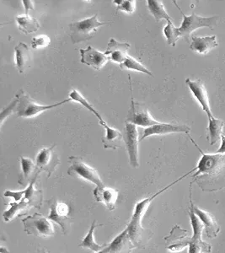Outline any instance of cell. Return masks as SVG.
<instances>
[{"mask_svg": "<svg viewBox=\"0 0 225 253\" xmlns=\"http://www.w3.org/2000/svg\"><path fill=\"white\" fill-rule=\"evenodd\" d=\"M93 194L95 200L103 204L107 210L110 211L115 210V204L118 199V190L113 189L106 186L96 187L93 191Z\"/></svg>", "mask_w": 225, "mask_h": 253, "instance_id": "19", "label": "cell"}, {"mask_svg": "<svg viewBox=\"0 0 225 253\" xmlns=\"http://www.w3.org/2000/svg\"><path fill=\"white\" fill-rule=\"evenodd\" d=\"M120 68L122 69H127V70H135L138 72L144 73L150 76H153V74L150 72L144 64H142L140 62L131 56H128L127 59L120 64Z\"/></svg>", "mask_w": 225, "mask_h": 253, "instance_id": "31", "label": "cell"}, {"mask_svg": "<svg viewBox=\"0 0 225 253\" xmlns=\"http://www.w3.org/2000/svg\"><path fill=\"white\" fill-rule=\"evenodd\" d=\"M9 206L10 208L9 210L5 211L3 214V219L5 222L11 221L12 219H15L16 216L20 215V213H24L26 211H28L30 208L33 207L31 203L25 200L11 203L9 204Z\"/></svg>", "mask_w": 225, "mask_h": 253, "instance_id": "28", "label": "cell"}, {"mask_svg": "<svg viewBox=\"0 0 225 253\" xmlns=\"http://www.w3.org/2000/svg\"><path fill=\"white\" fill-rule=\"evenodd\" d=\"M164 35L166 38L168 44H170V46H176V42L179 39L180 36L177 28L174 26L173 22H168L164 28Z\"/></svg>", "mask_w": 225, "mask_h": 253, "instance_id": "32", "label": "cell"}, {"mask_svg": "<svg viewBox=\"0 0 225 253\" xmlns=\"http://www.w3.org/2000/svg\"><path fill=\"white\" fill-rule=\"evenodd\" d=\"M148 8L150 14L153 15L157 22L165 20L168 22H172V19L168 15L165 6L162 1L159 0H147Z\"/></svg>", "mask_w": 225, "mask_h": 253, "instance_id": "27", "label": "cell"}, {"mask_svg": "<svg viewBox=\"0 0 225 253\" xmlns=\"http://www.w3.org/2000/svg\"><path fill=\"white\" fill-rule=\"evenodd\" d=\"M37 180V179H36ZM36 180L32 181V183L28 186V187L24 191L19 192H12V191H5L4 196L8 198H13L15 199V202H20L21 200L29 202L32 204L33 207L39 209L42 205V192L40 190H37L34 187Z\"/></svg>", "mask_w": 225, "mask_h": 253, "instance_id": "12", "label": "cell"}, {"mask_svg": "<svg viewBox=\"0 0 225 253\" xmlns=\"http://www.w3.org/2000/svg\"><path fill=\"white\" fill-rule=\"evenodd\" d=\"M190 139L192 141L195 146L197 148L202 154V157L200 159L195 170L196 172L192 175L193 178L198 177L200 175H204V176H215L220 175L225 168V154H206L200 149L198 145L196 144L192 138Z\"/></svg>", "mask_w": 225, "mask_h": 253, "instance_id": "2", "label": "cell"}, {"mask_svg": "<svg viewBox=\"0 0 225 253\" xmlns=\"http://www.w3.org/2000/svg\"><path fill=\"white\" fill-rule=\"evenodd\" d=\"M219 46L216 36L212 37H192L191 42H190V48L193 52H197L199 54H208V52L212 51Z\"/></svg>", "mask_w": 225, "mask_h": 253, "instance_id": "22", "label": "cell"}, {"mask_svg": "<svg viewBox=\"0 0 225 253\" xmlns=\"http://www.w3.org/2000/svg\"><path fill=\"white\" fill-rule=\"evenodd\" d=\"M225 124V122L219 118H208V139L211 145L216 144L222 138Z\"/></svg>", "mask_w": 225, "mask_h": 253, "instance_id": "24", "label": "cell"}, {"mask_svg": "<svg viewBox=\"0 0 225 253\" xmlns=\"http://www.w3.org/2000/svg\"><path fill=\"white\" fill-rule=\"evenodd\" d=\"M190 206L193 209L194 212L196 213V216L202 221V224L204 226L206 236H208V238H215L220 233V225L217 223L216 219L212 213H208L205 210H201V209L193 205V202L191 200V187L190 188Z\"/></svg>", "mask_w": 225, "mask_h": 253, "instance_id": "16", "label": "cell"}, {"mask_svg": "<svg viewBox=\"0 0 225 253\" xmlns=\"http://www.w3.org/2000/svg\"><path fill=\"white\" fill-rule=\"evenodd\" d=\"M81 63L91 67L96 70L103 69L109 62V58L105 52H101L92 46H88L86 49H80Z\"/></svg>", "mask_w": 225, "mask_h": 253, "instance_id": "15", "label": "cell"}, {"mask_svg": "<svg viewBox=\"0 0 225 253\" xmlns=\"http://www.w3.org/2000/svg\"><path fill=\"white\" fill-rule=\"evenodd\" d=\"M221 140H222V144H221V146H220V149L217 150V152L218 154H225V134H223L222 138H221Z\"/></svg>", "mask_w": 225, "mask_h": 253, "instance_id": "37", "label": "cell"}, {"mask_svg": "<svg viewBox=\"0 0 225 253\" xmlns=\"http://www.w3.org/2000/svg\"><path fill=\"white\" fill-rule=\"evenodd\" d=\"M69 96H70V99L71 101L81 104L83 107L88 109V111H90L91 113H93L98 119L99 124H100L101 126H103L106 124V122L104 121V119L102 118L101 114L95 109V107H93L92 105L89 101H87L86 99L83 95H81L80 93L78 92L77 89H73L72 91L70 93Z\"/></svg>", "mask_w": 225, "mask_h": 253, "instance_id": "30", "label": "cell"}, {"mask_svg": "<svg viewBox=\"0 0 225 253\" xmlns=\"http://www.w3.org/2000/svg\"><path fill=\"white\" fill-rule=\"evenodd\" d=\"M122 135H123V142L129 156V163L131 167L133 168H139V142L140 141L139 140L140 138H139L138 126L134 124L126 123Z\"/></svg>", "mask_w": 225, "mask_h": 253, "instance_id": "9", "label": "cell"}, {"mask_svg": "<svg viewBox=\"0 0 225 253\" xmlns=\"http://www.w3.org/2000/svg\"><path fill=\"white\" fill-rule=\"evenodd\" d=\"M102 126L106 131V134L102 138V144L105 149L116 150L121 147V144L123 142L122 133L118 129L107 125V123Z\"/></svg>", "mask_w": 225, "mask_h": 253, "instance_id": "23", "label": "cell"}, {"mask_svg": "<svg viewBox=\"0 0 225 253\" xmlns=\"http://www.w3.org/2000/svg\"><path fill=\"white\" fill-rule=\"evenodd\" d=\"M16 23L20 32L25 34H31L38 32L40 28V23L36 18L28 15H19L16 17Z\"/></svg>", "mask_w": 225, "mask_h": 253, "instance_id": "26", "label": "cell"}, {"mask_svg": "<svg viewBox=\"0 0 225 253\" xmlns=\"http://www.w3.org/2000/svg\"><path fill=\"white\" fill-rule=\"evenodd\" d=\"M51 43L50 38L46 35H40L32 38V47L33 49L44 48L48 46Z\"/></svg>", "mask_w": 225, "mask_h": 253, "instance_id": "34", "label": "cell"}, {"mask_svg": "<svg viewBox=\"0 0 225 253\" xmlns=\"http://www.w3.org/2000/svg\"><path fill=\"white\" fill-rule=\"evenodd\" d=\"M186 84L189 87L190 92L192 93L195 99L198 101L203 112H205L208 118H214V115L211 111L208 91L206 89L204 84L201 81H191L190 79H187Z\"/></svg>", "mask_w": 225, "mask_h": 253, "instance_id": "14", "label": "cell"}, {"mask_svg": "<svg viewBox=\"0 0 225 253\" xmlns=\"http://www.w3.org/2000/svg\"><path fill=\"white\" fill-rule=\"evenodd\" d=\"M176 7L179 9L183 16L182 26L177 28L180 38H183L187 42H189L190 39V35L196 30L202 27H208L213 29L218 25V21L220 20L219 16H212V17H202L192 13L190 15H186L179 6L177 5L176 1H174Z\"/></svg>", "mask_w": 225, "mask_h": 253, "instance_id": "3", "label": "cell"}, {"mask_svg": "<svg viewBox=\"0 0 225 253\" xmlns=\"http://www.w3.org/2000/svg\"><path fill=\"white\" fill-rule=\"evenodd\" d=\"M15 97H17L19 100L16 112H15L17 114V117L26 118H35L42 112L53 109L60 105H64V104L71 101L69 98V99H66V100L54 104V105H40V104L37 103L33 99L30 97L29 95L25 94L22 89L19 90V92L16 94Z\"/></svg>", "mask_w": 225, "mask_h": 253, "instance_id": "4", "label": "cell"}, {"mask_svg": "<svg viewBox=\"0 0 225 253\" xmlns=\"http://www.w3.org/2000/svg\"><path fill=\"white\" fill-rule=\"evenodd\" d=\"M97 221L95 220L91 224L89 232L87 233L86 236H84V238L82 240L79 247L82 248H85V249H90V250L95 252V253H98L100 251L102 250L103 248H106L107 245H99L96 243L95 241V237H94V234H95V228L97 227Z\"/></svg>", "mask_w": 225, "mask_h": 253, "instance_id": "29", "label": "cell"}, {"mask_svg": "<svg viewBox=\"0 0 225 253\" xmlns=\"http://www.w3.org/2000/svg\"><path fill=\"white\" fill-rule=\"evenodd\" d=\"M50 207V213L48 219L51 221L55 222L60 226L64 235L70 233V226L72 224V219L69 216L70 207L63 202L58 199H52L48 201Z\"/></svg>", "mask_w": 225, "mask_h": 253, "instance_id": "10", "label": "cell"}, {"mask_svg": "<svg viewBox=\"0 0 225 253\" xmlns=\"http://www.w3.org/2000/svg\"><path fill=\"white\" fill-rule=\"evenodd\" d=\"M194 171H195L194 169L190 170L189 172L187 173L186 175H182L181 178L176 180V181L168 185L167 187L160 190L158 193L150 196L149 198L143 199L141 201L138 202L136 204L132 219H131V221L129 222V224H128L127 227L131 240L133 241V244L135 245L136 248H145V246L148 244V242H150V240L152 237V235H153L150 230H145L142 226V219L144 218V216L147 212L151 202L153 201V199H156L158 196L160 195L162 193H164L170 187H172L173 185L181 181L182 179L185 178L186 176H188V175H190V173L194 172Z\"/></svg>", "mask_w": 225, "mask_h": 253, "instance_id": "1", "label": "cell"}, {"mask_svg": "<svg viewBox=\"0 0 225 253\" xmlns=\"http://www.w3.org/2000/svg\"><path fill=\"white\" fill-rule=\"evenodd\" d=\"M24 6H25V9H26V15H29L30 9H34V3L33 1H30V0H24L22 1Z\"/></svg>", "mask_w": 225, "mask_h": 253, "instance_id": "36", "label": "cell"}, {"mask_svg": "<svg viewBox=\"0 0 225 253\" xmlns=\"http://www.w3.org/2000/svg\"><path fill=\"white\" fill-rule=\"evenodd\" d=\"M97 253H110V248H109V245H107L106 248H103L102 250L100 251Z\"/></svg>", "mask_w": 225, "mask_h": 253, "instance_id": "38", "label": "cell"}, {"mask_svg": "<svg viewBox=\"0 0 225 253\" xmlns=\"http://www.w3.org/2000/svg\"><path fill=\"white\" fill-rule=\"evenodd\" d=\"M113 3L116 4V13L123 11L127 14H133L135 11L136 1L134 0H115Z\"/></svg>", "mask_w": 225, "mask_h": 253, "instance_id": "33", "label": "cell"}, {"mask_svg": "<svg viewBox=\"0 0 225 253\" xmlns=\"http://www.w3.org/2000/svg\"><path fill=\"white\" fill-rule=\"evenodd\" d=\"M128 80H129L132 101H131L130 109L128 110V113H127L126 123L134 124L136 126H145V127H149V126H153L154 124H159V122L156 121L155 119H153V117L150 115V112L147 109V107H145V104L134 101L133 84H132L130 75Z\"/></svg>", "mask_w": 225, "mask_h": 253, "instance_id": "8", "label": "cell"}, {"mask_svg": "<svg viewBox=\"0 0 225 253\" xmlns=\"http://www.w3.org/2000/svg\"><path fill=\"white\" fill-rule=\"evenodd\" d=\"M107 24L109 23L101 22L98 20L97 14L93 15L92 17L73 22L70 25V31H71L70 38L73 43L77 44L81 42L92 39L99 27L105 26Z\"/></svg>", "mask_w": 225, "mask_h": 253, "instance_id": "5", "label": "cell"}, {"mask_svg": "<svg viewBox=\"0 0 225 253\" xmlns=\"http://www.w3.org/2000/svg\"><path fill=\"white\" fill-rule=\"evenodd\" d=\"M15 66L20 74H23L29 63V47L25 42H20L15 46Z\"/></svg>", "mask_w": 225, "mask_h": 253, "instance_id": "25", "label": "cell"}, {"mask_svg": "<svg viewBox=\"0 0 225 253\" xmlns=\"http://www.w3.org/2000/svg\"><path fill=\"white\" fill-rule=\"evenodd\" d=\"M24 230L31 236L40 238H50L55 236V230L52 222L41 213H34L22 219Z\"/></svg>", "mask_w": 225, "mask_h": 253, "instance_id": "6", "label": "cell"}, {"mask_svg": "<svg viewBox=\"0 0 225 253\" xmlns=\"http://www.w3.org/2000/svg\"><path fill=\"white\" fill-rule=\"evenodd\" d=\"M56 144L49 148H43L40 150L36 157V166L39 173L46 171L50 177L52 173L55 171L58 165L60 164V159L58 154L54 151Z\"/></svg>", "mask_w": 225, "mask_h": 253, "instance_id": "11", "label": "cell"}, {"mask_svg": "<svg viewBox=\"0 0 225 253\" xmlns=\"http://www.w3.org/2000/svg\"><path fill=\"white\" fill-rule=\"evenodd\" d=\"M18 102H19V100H18L17 97H15V100L12 101L11 103L9 104L8 107H5L4 109L2 110V112H1V125L3 124V121H4V119L5 118H8L9 115H11L13 112L15 111L16 112V108H17Z\"/></svg>", "mask_w": 225, "mask_h": 253, "instance_id": "35", "label": "cell"}, {"mask_svg": "<svg viewBox=\"0 0 225 253\" xmlns=\"http://www.w3.org/2000/svg\"><path fill=\"white\" fill-rule=\"evenodd\" d=\"M166 248L173 253H178L184 250L188 246L189 239L188 237V231L182 230V228L176 225L171 230L170 236L165 237Z\"/></svg>", "mask_w": 225, "mask_h": 253, "instance_id": "18", "label": "cell"}, {"mask_svg": "<svg viewBox=\"0 0 225 253\" xmlns=\"http://www.w3.org/2000/svg\"><path fill=\"white\" fill-rule=\"evenodd\" d=\"M20 167H21V175L20 179L18 181V183L23 186L27 187L29 186L32 181L38 178L39 175L36 163L32 161V159L27 158V157H20Z\"/></svg>", "mask_w": 225, "mask_h": 253, "instance_id": "20", "label": "cell"}, {"mask_svg": "<svg viewBox=\"0 0 225 253\" xmlns=\"http://www.w3.org/2000/svg\"><path fill=\"white\" fill-rule=\"evenodd\" d=\"M70 166L68 169L69 175L90 181L96 187L105 186L97 170L86 164L83 159L78 156H70Z\"/></svg>", "mask_w": 225, "mask_h": 253, "instance_id": "7", "label": "cell"}, {"mask_svg": "<svg viewBox=\"0 0 225 253\" xmlns=\"http://www.w3.org/2000/svg\"><path fill=\"white\" fill-rule=\"evenodd\" d=\"M110 253H131L136 248L127 228L109 243Z\"/></svg>", "mask_w": 225, "mask_h": 253, "instance_id": "21", "label": "cell"}, {"mask_svg": "<svg viewBox=\"0 0 225 253\" xmlns=\"http://www.w3.org/2000/svg\"><path fill=\"white\" fill-rule=\"evenodd\" d=\"M38 253H48V252L43 248H38Z\"/></svg>", "mask_w": 225, "mask_h": 253, "instance_id": "39", "label": "cell"}, {"mask_svg": "<svg viewBox=\"0 0 225 253\" xmlns=\"http://www.w3.org/2000/svg\"><path fill=\"white\" fill-rule=\"evenodd\" d=\"M129 48H130V44L127 42H120L118 41L115 40L114 38H111L105 53L109 58V60L121 64L129 56L128 55Z\"/></svg>", "mask_w": 225, "mask_h": 253, "instance_id": "17", "label": "cell"}, {"mask_svg": "<svg viewBox=\"0 0 225 253\" xmlns=\"http://www.w3.org/2000/svg\"><path fill=\"white\" fill-rule=\"evenodd\" d=\"M190 128L187 125H177V124H164V123H159V124H154L153 126L146 127L144 130V133L140 138V141L144 140L146 138L151 137L153 135H167V134H172V133H181V132H185L189 134Z\"/></svg>", "mask_w": 225, "mask_h": 253, "instance_id": "13", "label": "cell"}]
</instances>
